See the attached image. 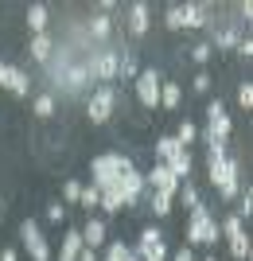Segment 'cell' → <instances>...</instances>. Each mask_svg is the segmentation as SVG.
I'll return each instance as SVG.
<instances>
[{"mask_svg": "<svg viewBox=\"0 0 253 261\" xmlns=\"http://www.w3.org/2000/svg\"><path fill=\"white\" fill-rule=\"evenodd\" d=\"M242 160L238 156H222V160H207V179H210V187L218 191V199L222 203H234L238 199V191H242Z\"/></svg>", "mask_w": 253, "mask_h": 261, "instance_id": "6da1fadb", "label": "cell"}, {"mask_svg": "<svg viewBox=\"0 0 253 261\" xmlns=\"http://www.w3.org/2000/svg\"><path fill=\"white\" fill-rule=\"evenodd\" d=\"M129 168H136V164H132L125 152H101V156L90 160V184L98 187V191H105V187H113L117 175L129 172Z\"/></svg>", "mask_w": 253, "mask_h": 261, "instance_id": "7a4b0ae2", "label": "cell"}, {"mask_svg": "<svg viewBox=\"0 0 253 261\" xmlns=\"http://www.w3.org/2000/svg\"><path fill=\"white\" fill-rule=\"evenodd\" d=\"M187 246H214V242L222 238L218 234V218L210 215V207L207 203H199L195 211H191V218H187Z\"/></svg>", "mask_w": 253, "mask_h": 261, "instance_id": "3957f363", "label": "cell"}, {"mask_svg": "<svg viewBox=\"0 0 253 261\" xmlns=\"http://www.w3.org/2000/svg\"><path fill=\"white\" fill-rule=\"evenodd\" d=\"M86 70L94 82H101V86H113L117 82V70H121V55L109 51V47H101V51H94L86 59Z\"/></svg>", "mask_w": 253, "mask_h": 261, "instance_id": "277c9868", "label": "cell"}, {"mask_svg": "<svg viewBox=\"0 0 253 261\" xmlns=\"http://www.w3.org/2000/svg\"><path fill=\"white\" fill-rule=\"evenodd\" d=\"M117 109V86H98L86 101V121L90 125H105Z\"/></svg>", "mask_w": 253, "mask_h": 261, "instance_id": "5b68a950", "label": "cell"}, {"mask_svg": "<svg viewBox=\"0 0 253 261\" xmlns=\"http://www.w3.org/2000/svg\"><path fill=\"white\" fill-rule=\"evenodd\" d=\"M132 82H136V101H140L144 109H160V82H164V74H160L156 66L140 70Z\"/></svg>", "mask_w": 253, "mask_h": 261, "instance_id": "8992f818", "label": "cell"}, {"mask_svg": "<svg viewBox=\"0 0 253 261\" xmlns=\"http://www.w3.org/2000/svg\"><path fill=\"white\" fill-rule=\"evenodd\" d=\"M20 242L27 246L32 261H51V246H47V238H43V230H39L35 218H23L20 222Z\"/></svg>", "mask_w": 253, "mask_h": 261, "instance_id": "52a82bcc", "label": "cell"}, {"mask_svg": "<svg viewBox=\"0 0 253 261\" xmlns=\"http://www.w3.org/2000/svg\"><path fill=\"white\" fill-rule=\"evenodd\" d=\"M113 187L121 191L125 207H136V203L144 199V172H140V168H129V172L117 175V184H113Z\"/></svg>", "mask_w": 253, "mask_h": 261, "instance_id": "ba28073f", "label": "cell"}, {"mask_svg": "<svg viewBox=\"0 0 253 261\" xmlns=\"http://www.w3.org/2000/svg\"><path fill=\"white\" fill-rule=\"evenodd\" d=\"M179 184H183V179H176V175H172V168H167V164H160V160L152 164V172H144V187H148V191H164V195H176Z\"/></svg>", "mask_w": 253, "mask_h": 261, "instance_id": "9c48e42d", "label": "cell"}, {"mask_svg": "<svg viewBox=\"0 0 253 261\" xmlns=\"http://www.w3.org/2000/svg\"><path fill=\"white\" fill-rule=\"evenodd\" d=\"M78 234H82V246H86V250H101V246L109 242V226H105L101 215H90V222L78 230Z\"/></svg>", "mask_w": 253, "mask_h": 261, "instance_id": "30bf717a", "label": "cell"}, {"mask_svg": "<svg viewBox=\"0 0 253 261\" xmlns=\"http://www.w3.org/2000/svg\"><path fill=\"white\" fill-rule=\"evenodd\" d=\"M125 28H129V35H132V39H140V35H148V28H152V16H148V4H144V0L129 4V16H125Z\"/></svg>", "mask_w": 253, "mask_h": 261, "instance_id": "8fae6325", "label": "cell"}, {"mask_svg": "<svg viewBox=\"0 0 253 261\" xmlns=\"http://www.w3.org/2000/svg\"><path fill=\"white\" fill-rule=\"evenodd\" d=\"M230 137H234V117H230V113L210 117V121H207V129L199 133V141H207V144H210V141H222V144H226Z\"/></svg>", "mask_w": 253, "mask_h": 261, "instance_id": "7c38bea8", "label": "cell"}, {"mask_svg": "<svg viewBox=\"0 0 253 261\" xmlns=\"http://www.w3.org/2000/svg\"><path fill=\"white\" fill-rule=\"evenodd\" d=\"M27 55H32L35 63H51V55H55V39H51V35H32V39H27Z\"/></svg>", "mask_w": 253, "mask_h": 261, "instance_id": "4fadbf2b", "label": "cell"}, {"mask_svg": "<svg viewBox=\"0 0 253 261\" xmlns=\"http://www.w3.org/2000/svg\"><path fill=\"white\" fill-rule=\"evenodd\" d=\"M179 12H183V28H207L210 23V16H207V8L203 4H195V0H187V4H179Z\"/></svg>", "mask_w": 253, "mask_h": 261, "instance_id": "5bb4252c", "label": "cell"}, {"mask_svg": "<svg viewBox=\"0 0 253 261\" xmlns=\"http://www.w3.org/2000/svg\"><path fill=\"white\" fill-rule=\"evenodd\" d=\"M144 199H148V207H152L156 218H167L172 207H176V195H164V191H148V187H144Z\"/></svg>", "mask_w": 253, "mask_h": 261, "instance_id": "9a60e30c", "label": "cell"}, {"mask_svg": "<svg viewBox=\"0 0 253 261\" xmlns=\"http://www.w3.org/2000/svg\"><path fill=\"white\" fill-rule=\"evenodd\" d=\"M12 94V98H27V90H32V78H27V70H20V66H12L8 70V86H4Z\"/></svg>", "mask_w": 253, "mask_h": 261, "instance_id": "2e32d148", "label": "cell"}, {"mask_svg": "<svg viewBox=\"0 0 253 261\" xmlns=\"http://www.w3.org/2000/svg\"><path fill=\"white\" fill-rule=\"evenodd\" d=\"M179 101H183V90H179V82L164 78V82H160V109H179Z\"/></svg>", "mask_w": 253, "mask_h": 261, "instance_id": "e0dca14e", "label": "cell"}, {"mask_svg": "<svg viewBox=\"0 0 253 261\" xmlns=\"http://www.w3.org/2000/svg\"><path fill=\"white\" fill-rule=\"evenodd\" d=\"M78 253H82V234H78V230H66L63 246H59V261H78Z\"/></svg>", "mask_w": 253, "mask_h": 261, "instance_id": "ac0fdd59", "label": "cell"}, {"mask_svg": "<svg viewBox=\"0 0 253 261\" xmlns=\"http://www.w3.org/2000/svg\"><path fill=\"white\" fill-rule=\"evenodd\" d=\"M47 20H51L47 4H32V8H27V32H32V35H43L47 32Z\"/></svg>", "mask_w": 253, "mask_h": 261, "instance_id": "d6986e66", "label": "cell"}, {"mask_svg": "<svg viewBox=\"0 0 253 261\" xmlns=\"http://www.w3.org/2000/svg\"><path fill=\"white\" fill-rule=\"evenodd\" d=\"M226 242H230V257L234 261H249L253 257V242H249L245 230H242V234H234V238H226Z\"/></svg>", "mask_w": 253, "mask_h": 261, "instance_id": "ffe728a7", "label": "cell"}, {"mask_svg": "<svg viewBox=\"0 0 253 261\" xmlns=\"http://www.w3.org/2000/svg\"><path fill=\"white\" fill-rule=\"evenodd\" d=\"M179 152H183V144H179L176 137H160V141H156V160L160 164H172Z\"/></svg>", "mask_w": 253, "mask_h": 261, "instance_id": "44dd1931", "label": "cell"}, {"mask_svg": "<svg viewBox=\"0 0 253 261\" xmlns=\"http://www.w3.org/2000/svg\"><path fill=\"white\" fill-rule=\"evenodd\" d=\"M167 168H172V175H176V179H191V172H195V160H191V148H183V152H179L176 160L167 164Z\"/></svg>", "mask_w": 253, "mask_h": 261, "instance_id": "7402d4cb", "label": "cell"}, {"mask_svg": "<svg viewBox=\"0 0 253 261\" xmlns=\"http://www.w3.org/2000/svg\"><path fill=\"white\" fill-rule=\"evenodd\" d=\"M238 39H242V32H238V28H222V32H214V51H234V47H238Z\"/></svg>", "mask_w": 253, "mask_h": 261, "instance_id": "603a6c76", "label": "cell"}, {"mask_svg": "<svg viewBox=\"0 0 253 261\" xmlns=\"http://www.w3.org/2000/svg\"><path fill=\"white\" fill-rule=\"evenodd\" d=\"M176 199H179V203H183V207H187V211H195V207H199V203H203V195H199V187H195V184H191V179H183V184H179V191H176Z\"/></svg>", "mask_w": 253, "mask_h": 261, "instance_id": "cb8c5ba5", "label": "cell"}, {"mask_svg": "<svg viewBox=\"0 0 253 261\" xmlns=\"http://www.w3.org/2000/svg\"><path fill=\"white\" fill-rule=\"evenodd\" d=\"M121 191H117V187H105V191H101V203H98V211H105V215H121Z\"/></svg>", "mask_w": 253, "mask_h": 261, "instance_id": "d4e9b609", "label": "cell"}, {"mask_svg": "<svg viewBox=\"0 0 253 261\" xmlns=\"http://www.w3.org/2000/svg\"><path fill=\"white\" fill-rule=\"evenodd\" d=\"M90 35H94L98 43H105V39L113 35V20L109 16H90Z\"/></svg>", "mask_w": 253, "mask_h": 261, "instance_id": "484cf974", "label": "cell"}, {"mask_svg": "<svg viewBox=\"0 0 253 261\" xmlns=\"http://www.w3.org/2000/svg\"><path fill=\"white\" fill-rule=\"evenodd\" d=\"M172 137H176V141L183 144V148H191V144L199 141V125H195V121H187V117H183V121H179V129L172 133Z\"/></svg>", "mask_w": 253, "mask_h": 261, "instance_id": "4316f807", "label": "cell"}, {"mask_svg": "<svg viewBox=\"0 0 253 261\" xmlns=\"http://www.w3.org/2000/svg\"><path fill=\"white\" fill-rule=\"evenodd\" d=\"M136 74H140L136 51H132V47H125V51H121V70H117V78H136Z\"/></svg>", "mask_w": 253, "mask_h": 261, "instance_id": "83f0119b", "label": "cell"}, {"mask_svg": "<svg viewBox=\"0 0 253 261\" xmlns=\"http://www.w3.org/2000/svg\"><path fill=\"white\" fill-rule=\"evenodd\" d=\"M98 203H101V191H98L94 184H82V195H78V207L94 215V211H98Z\"/></svg>", "mask_w": 253, "mask_h": 261, "instance_id": "f1b7e54d", "label": "cell"}, {"mask_svg": "<svg viewBox=\"0 0 253 261\" xmlns=\"http://www.w3.org/2000/svg\"><path fill=\"white\" fill-rule=\"evenodd\" d=\"M98 261H129V246H125L121 238H113V242H105V253H101Z\"/></svg>", "mask_w": 253, "mask_h": 261, "instance_id": "f546056e", "label": "cell"}, {"mask_svg": "<svg viewBox=\"0 0 253 261\" xmlns=\"http://www.w3.org/2000/svg\"><path fill=\"white\" fill-rule=\"evenodd\" d=\"M32 113H35V117H55V94H39V98H35L32 101Z\"/></svg>", "mask_w": 253, "mask_h": 261, "instance_id": "4dcf8cb0", "label": "cell"}, {"mask_svg": "<svg viewBox=\"0 0 253 261\" xmlns=\"http://www.w3.org/2000/svg\"><path fill=\"white\" fill-rule=\"evenodd\" d=\"M160 242H164V230H160V226H144L136 250H152V246H160Z\"/></svg>", "mask_w": 253, "mask_h": 261, "instance_id": "1f68e13d", "label": "cell"}, {"mask_svg": "<svg viewBox=\"0 0 253 261\" xmlns=\"http://www.w3.org/2000/svg\"><path fill=\"white\" fill-rule=\"evenodd\" d=\"M234 203H238V211H234V215L242 218V222H249V215H253V191H249V187H245V191H238V199H234Z\"/></svg>", "mask_w": 253, "mask_h": 261, "instance_id": "d6a6232c", "label": "cell"}, {"mask_svg": "<svg viewBox=\"0 0 253 261\" xmlns=\"http://www.w3.org/2000/svg\"><path fill=\"white\" fill-rule=\"evenodd\" d=\"M242 230H245V222H242L238 215H226V218L218 222V234H222V238H234V234H242Z\"/></svg>", "mask_w": 253, "mask_h": 261, "instance_id": "836d02e7", "label": "cell"}, {"mask_svg": "<svg viewBox=\"0 0 253 261\" xmlns=\"http://www.w3.org/2000/svg\"><path fill=\"white\" fill-rule=\"evenodd\" d=\"M164 28H167V32H183V12H179V4H167V12H164Z\"/></svg>", "mask_w": 253, "mask_h": 261, "instance_id": "e575fe53", "label": "cell"}, {"mask_svg": "<svg viewBox=\"0 0 253 261\" xmlns=\"http://www.w3.org/2000/svg\"><path fill=\"white\" fill-rule=\"evenodd\" d=\"M132 250H136V246H132ZM136 253H140V261H167V257H172V250H167L164 242L152 246V250H136Z\"/></svg>", "mask_w": 253, "mask_h": 261, "instance_id": "d590c367", "label": "cell"}, {"mask_svg": "<svg viewBox=\"0 0 253 261\" xmlns=\"http://www.w3.org/2000/svg\"><path fill=\"white\" fill-rule=\"evenodd\" d=\"M210 55H214V47H210L207 39H203V43H195V47H191V59H195L199 66H203V63H210Z\"/></svg>", "mask_w": 253, "mask_h": 261, "instance_id": "8d00e7d4", "label": "cell"}, {"mask_svg": "<svg viewBox=\"0 0 253 261\" xmlns=\"http://www.w3.org/2000/svg\"><path fill=\"white\" fill-rule=\"evenodd\" d=\"M78 195H82V184H78V179H66L63 184V207L66 203H78Z\"/></svg>", "mask_w": 253, "mask_h": 261, "instance_id": "74e56055", "label": "cell"}, {"mask_svg": "<svg viewBox=\"0 0 253 261\" xmlns=\"http://www.w3.org/2000/svg\"><path fill=\"white\" fill-rule=\"evenodd\" d=\"M47 222H55V226L66 222V207L59 203V199H55V203H47Z\"/></svg>", "mask_w": 253, "mask_h": 261, "instance_id": "f35d334b", "label": "cell"}, {"mask_svg": "<svg viewBox=\"0 0 253 261\" xmlns=\"http://www.w3.org/2000/svg\"><path fill=\"white\" fill-rule=\"evenodd\" d=\"M238 106L253 109V82H242V86H238Z\"/></svg>", "mask_w": 253, "mask_h": 261, "instance_id": "ab89813d", "label": "cell"}, {"mask_svg": "<svg viewBox=\"0 0 253 261\" xmlns=\"http://www.w3.org/2000/svg\"><path fill=\"white\" fill-rule=\"evenodd\" d=\"M191 86H195V94H210V74H207V70H199V74L191 78Z\"/></svg>", "mask_w": 253, "mask_h": 261, "instance_id": "60d3db41", "label": "cell"}, {"mask_svg": "<svg viewBox=\"0 0 253 261\" xmlns=\"http://www.w3.org/2000/svg\"><path fill=\"white\" fill-rule=\"evenodd\" d=\"M234 51H238V55H242V59H245V63H249V59H253V39H249V35H242Z\"/></svg>", "mask_w": 253, "mask_h": 261, "instance_id": "b9f144b4", "label": "cell"}, {"mask_svg": "<svg viewBox=\"0 0 253 261\" xmlns=\"http://www.w3.org/2000/svg\"><path fill=\"white\" fill-rule=\"evenodd\" d=\"M167 261H195V250H191V246H179V250L172 253Z\"/></svg>", "mask_w": 253, "mask_h": 261, "instance_id": "7bdbcfd3", "label": "cell"}, {"mask_svg": "<svg viewBox=\"0 0 253 261\" xmlns=\"http://www.w3.org/2000/svg\"><path fill=\"white\" fill-rule=\"evenodd\" d=\"M222 113H226V101H218V98H214V101L207 106V121H210V117H222Z\"/></svg>", "mask_w": 253, "mask_h": 261, "instance_id": "ee69618b", "label": "cell"}, {"mask_svg": "<svg viewBox=\"0 0 253 261\" xmlns=\"http://www.w3.org/2000/svg\"><path fill=\"white\" fill-rule=\"evenodd\" d=\"M8 70H12V63H0V90L8 86Z\"/></svg>", "mask_w": 253, "mask_h": 261, "instance_id": "f6af8a7d", "label": "cell"}, {"mask_svg": "<svg viewBox=\"0 0 253 261\" xmlns=\"http://www.w3.org/2000/svg\"><path fill=\"white\" fill-rule=\"evenodd\" d=\"M238 12H242V16H245V23L253 20V4H249V0H245V4H238Z\"/></svg>", "mask_w": 253, "mask_h": 261, "instance_id": "bcb514c9", "label": "cell"}, {"mask_svg": "<svg viewBox=\"0 0 253 261\" xmlns=\"http://www.w3.org/2000/svg\"><path fill=\"white\" fill-rule=\"evenodd\" d=\"M78 261H98V250H86V246H82V253H78Z\"/></svg>", "mask_w": 253, "mask_h": 261, "instance_id": "7dc6e473", "label": "cell"}, {"mask_svg": "<svg viewBox=\"0 0 253 261\" xmlns=\"http://www.w3.org/2000/svg\"><path fill=\"white\" fill-rule=\"evenodd\" d=\"M0 261H20V253H16V250L8 246V250H0Z\"/></svg>", "mask_w": 253, "mask_h": 261, "instance_id": "c3c4849f", "label": "cell"}, {"mask_svg": "<svg viewBox=\"0 0 253 261\" xmlns=\"http://www.w3.org/2000/svg\"><path fill=\"white\" fill-rule=\"evenodd\" d=\"M4 215H8V203H4V199H0V218H4Z\"/></svg>", "mask_w": 253, "mask_h": 261, "instance_id": "681fc988", "label": "cell"}, {"mask_svg": "<svg viewBox=\"0 0 253 261\" xmlns=\"http://www.w3.org/2000/svg\"><path fill=\"white\" fill-rule=\"evenodd\" d=\"M203 261H218V257H214V253H210V257H203Z\"/></svg>", "mask_w": 253, "mask_h": 261, "instance_id": "f907efd6", "label": "cell"}]
</instances>
